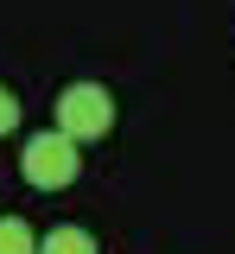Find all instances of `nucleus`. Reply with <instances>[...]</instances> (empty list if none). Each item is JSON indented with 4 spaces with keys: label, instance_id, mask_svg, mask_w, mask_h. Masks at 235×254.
I'll return each instance as SVG.
<instances>
[{
    "label": "nucleus",
    "instance_id": "20e7f679",
    "mask_svg": "<svg viewBox=\"0 0 235 254\" xmlns=\"http://www.w3.org/2000/svg\"><path fill=\"white\" fill-rule=\"evenodd\" d=\"M0 254H38V235L26 229V216H0Z\"/></svg>",
    "mask_w": 235,
    "mask_h": 254
},
{
    "label": "nucleus",
    "instance_id": "f257e3e1",
    "mask_svg": "<svg viewBox=\"0 0 235 254\" xmlns=\"http://www.w3.org/2000/svg\"><path fill=\"white\" fill-rule=\"evenodd\" d=\"M19 172H26V185H32V190H64V185H76V172H83V146L64 140L58 127H45V133L26 140Z\"/></svg>",
    "mask_w": 235,
    "mask_h": 254
},
{
    "label": "nucleus",
    "instance_id": "f03ea898",
    "mask_svg": "<svg viewBox=\"0 0 235 254\" xmlns=\"http://www.w3.org/2000/svg\"><path fill=\"white\" fill-rule=\"evenodd\" d=\"M115 127V95L102 89V83H70L58 89V133L76 140V146H89Z\"/></svg>",
    "mask_w": 235,
    "mask_h": 254
},
{
    "label": "nucleus",
    "instance_id": "39448f33",
    "mask_svg": "<svg viewBox=\"0 0 235 254\" xmlns=\"http://www.w3.org/2000/svg\"><path fill=\"white\" fill-rule=\"evenodd\" d=\"M13 127H19V95L0 83V133H13Z\"/></svg>",
    "mask_w": 235,
    "mask_h": 254
},
{
    "label": "nucleus",
    "instance_id": "7ed1b4c3",
    "mask_svg": "<svg viewBox=\"0 0 235 254\" xmlns=\"http://www.w3.org/2000/svg\"><path fill=\"white\" fill-rule=\"evenodd\" d=\"M38 254H102L96 248V235H89V229H51V235H45V242H38Z\"/></svg>",
    "mask_w": 235,
    "mask_h": 254
}]
</instances>
